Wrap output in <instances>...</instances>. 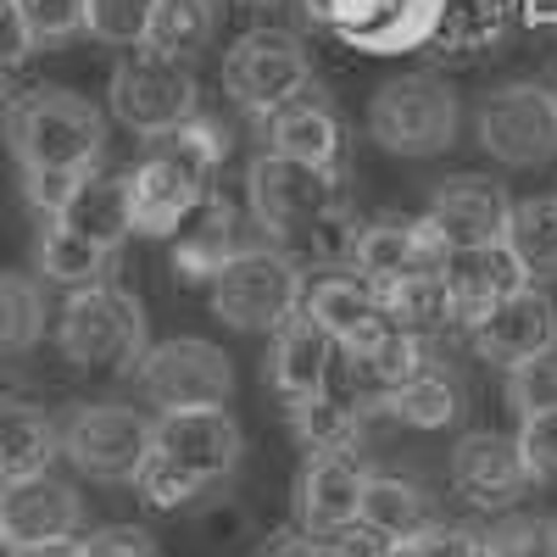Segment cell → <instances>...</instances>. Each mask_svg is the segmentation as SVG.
I'll return each instance as SVG.
<instances>
[{"label": "cell", "mask_w": 557, "mask_h": 557, "mask_svg": "<svg viewBox=\"0 0 557 557\" xmlns=\"http://www.w3.org/2000/svg\"><path fill=\"white\" fill-rule=\"evenodd\" d=\"M307 12L335 28L341 39H351L357 51H412L435 34L441 0H307Z\"/></svg>", "instance_id": "obj_13"}, {"label": "cell", "mask_w": 557, "mask_h": 557, "mask_svg": "<svg viewBox=\"0 0 557 557\" xmlns=\"http://www.w3.org/2000/svg\"><path fill=\"white\" fill-rule=\"evenodd\" d=\"M223 89L228 101L246 107L251 117H268L278 107H290L296 96L312 89V57L307 45L285 28H251L228 45L223 57Z\"/></svg>", "instance_id": "obj_8"}, {"label": "cell", "mask_w": 557, "mask_h": 557, "mask_svg": "<svg viewBox=\"0 0 557 557\" xmlns=\"http://www.w3.org/2000/svg\"><path fill=\"white\" fill-rule=\"evenodd\" d=\"M451 246L430 228V218H380V223H362L357 228V246H351V273L362 285H396V278H412V273H430V268H446Z\"/></svg>", "instance_id": "obj_16"}, {"label": "cell", "mask_w": 557, "mask_h": 557, "mask_svg": "<svg viewBox=\"0 0 557 557\" xmlns=\"http://www.w3.org/2000/svg\"><path fill=\"white\" fill-rule=\"evenodd\" d=\"M151 430L157 418L123 401H84L62 418V457L84 480L101 485H134L139 462L151 457Z\"/></svg>", "instance_id": "obj_7"}, {"label": "cell", "mask_w": 557, "mask_h": 557, "mask_svg": "<svg viewBox=\"0 0 557 557\" xmlns=\"http://www.w3.org/2000/svg\"><path fill=\"white\" fill-rule=\"evenodd\" d=\"M7 146L23 173H89L107 151V123L73 89H28L7 112Z\"/></svg>", "instance_id": "obj_2"}, {"label": "cell", "mask_w": 557, "mask_h": 557, "mask_svg": "<svg viewBox=\"0 0 557 557\" xmlns=\"http://www.w3.org/2000/svg\"><path fill=\"white\" fill-rule=\"evenodd\" d=\"M519 451L530 462L535 485H557V407L524 418V424H519Z\"/></svg>", "instance_id": "obj_39"}, {"label": "cell", "mask_w": 557, "mask_h": 557, "mask_svg": "<svg viewBox=\"0 0 557 557\" xmlns=\"http://www.w3.org/2000/svg\"><path fill=\"white\" fill-rule=\"evenodd\" d=\"M157 0H84V34L101 45H146Z\"/></svg>", "instance_id": "obj_35"}, {"label": "cell", "mask_w": 557, "mask_h": 557, "mask_svg": "<svg viewBox=\"0 0 557 557\" xmlns=\"http://www.w3.org/2000/svg\"><path fill=\"white\" fill-rule=\"evenodd\" d=\"M112 257H117V251L89 246L84 235H73V228L57 223V218H45L39 240H34V268H39V278H51V285H67V290L101 285L107 268H112Z\"/></svg>", "instance_id": "obj_28"}, {"label": "cell", "mask_w": 557, "mask_h": 557, "mask_svg": "<svg viewBox=\"0 0 557 557\" xmlns=\"http://www.w3.org/2000/svg\"><path fill=\"white\" fill-rule=\"evenodd\" d=\"M235 7H273V0H235Z\"/></svg>", "instance_id": "obj_48"}, {"label": "cell", "mask_w": 557, "mask_h": 557, "mask_svg": "<svg viewBox=\"0 0 557 557\" xmlns=\"http://www.w3.org/2000/svg\"><path fill=\"white\" fill-rule=\"evenodd\" d=\"M507 407H513L519 418L557 407V346H546V351L507 368Z\"/></svg>", "instance_id": "obj_36"}, {"label": "cell", "mask_w": 557, "mask_h": 557, "mask_svg": "<svg viewBox=\"0 0 557 557\" xmlns=\"http://www.w3.org/2000/svg\"><path fill=\"white\" fill-rule=\"evenodd\" d=\"M28 51H34V34L23 23V7H17V0H0V67L12 73Z\"/></svg>", "instance_id": "obj_42"}, {"label": "cell", "mask_w": 557, "mask_h": 557, "mask_svg": "<svg viewBox=\"0 0 557 557\" xmlns=\"http://www.w3.org/2000/svg\"><path fill=\"white\" fill-rule=\"evenodd\" d=\"M107 101H112V117L128 134L157 139V134H168V128L196 117V67L173 62V57H157V51L139 45L134 57L117 62Z\"/></svg>", "instance_id": "obj_9"}, {"label": "cell", "mask_w": 557, "mask_h": 557, "mask_svg": "<svg viewBox=\"0 0 557 557\" xmlns=\"http://www.w3.org/2000/svg\"><path fill=\"white\" fill-rule=\"evenodd\" d=\"M240 424L228 407H184V412H157L151 451L168 457L178 474H190L201 491L235 474L240 462Z\"/></svg>", "instance_id": "obj_12"}, {"label": "cell", "mask_w": 557, "mask_h": 557, "mask_svg": "<svg viewBox=\"0 0 557 557\" xmlns=\"http://www.w3.org/2000/svg\"><path fill=\"white\" fill-rule=\"evenodd\" d=\"M362 524H374L380 535H391V541L401 546V541H418V535H435V530H441V513H435V502L418 491L412 480L368 474V491H362Z\"/></svg>", "instance_id": "obj_27"}, {"label": "cell", "mask_w": 557, "mask_h": 557, "mask_svg": "<svg viewBox=\"0 0 557 557\" xmlns=\"http://www.w3.org/2000/svg\"><path fill=\"white\" fill-rule=\"evenodd\" d=\"M430 228L451 246H496L507 235V218H513V201H507V190L496 178H474V173H462V178H446L441 190L430 196Z\"/></svg>", "instance_id": "obj_20"}, {"label": "cell", "mask_w": 557, "mask_h": 557, "mask_svg": "<svg viewBox=\"0 0 557 557\" xmlns=\"http://www.w3.org/2000/svg\"><path fill=\"white\" fill-rule=\"evenodd\" d=\"M301 262L278 246H251L228 262L218 278H212V307L228 330H246V335H262V330H278L290 312H301Z\"/></svg>", "instance_id": "obj_6"}, {"label": "cell", "mask_w": 557, "mask_h": 557, "mask_svg": "<svg viewBox=\"0 0 557 557\" xmlns=\"http://www.w3.org/2000/svg\"><path fill=\"white\" fill-rule=\"evenodd\" d=\"M462 123V101L441 73H401L391 84H380V96L368 101V134L374 146L407 162H424L451 151Z\"/></svg>", "instance_id": "obj_5"}, {"label": "cell", "mask_w": 557, "mask_h": 557, "mask_svg": "<svg viewBox=\"0 0 557 557\" xmlns=\"http://www.w3.org/2000/svg\"><path fill=\"white\" fill-rule=\"evenodd\" d=\"M57 223H67L73 235H84L89 246L117 251L134 235V207H128V173H101L89 168L78 178V190L62 201Z\"/></svg>", "instance_id": "obj_25"}, {"label": "cell", "mask_w": 557, "mask_h": 557, "mask_svg": "<svg viewBox=\"0 0 557 557\" xmlns=\"http://www.w3.org/2000/svg\"><path fill=\"white\" fill-rule=\"evenodd\" d=\"M301 307L335 335V346H341L351 362H357V357H374V351L396 335V323H391L380 290L362 285L357 273H323V278H312L307 296H301Z\"/></svg>", "instance_id": "obj_15"}, {"label": "cell", "mask_w": 557, "mask_h": 557, "mask_svg": "<svg viewBox=\"0 0 557 557\" xmlns=\"http://www.w3.org/2000/svg\"><path fill=\"white\" fill-rule=\"evenodd\" d=\"M45 335V296L34 278L0 273V357H23Z\"/></svg>", "instance_id": "obj_34"}, {"label": "cell", "mask_w": 557, "mask_h": 557, "mask_svg": "<svg viewBox=\"0 0 557 557\" xmlns=\"http://www.w3.org/2000/svg\"><path fill=\"white\" fill-rule=\"evenodd\" d=\"M57 346L73 368L89 374H134L146 357V307L123 285H84L67 296L62 318H57Z\"/></svg>", "instance_id": "obj_3"}, {"label": "cell", "mask_w": 557, "mask_h": 557, "mask_svg": "<svg viewBox=\"0 0 557 557\" xmlns=\"http://www.w3.org/2000/svg\"><path fill=\"white\" fill-rule=\"evenodd\" d=\"M246 196H251V223L262 228L268 246H278V251H296L323 218L346 207L341 173L307 168V162L278 157V151H262V157L251 162Z\"/></svg>", "instance_id": "obj_4"}, {"label": "cell", "mask_w": 557, "mask_h": 557, "mask_svg": "<svg viewBox=\"0 0 557 557\" xmlns=\"http://www.w3.org/2000/svg\"><path fill=\"white\" fill-rule=\"evenodd\" d=\"M507 251H513L530 273V285H552L557 278V196H530L507 218Z\"/></svg>", "instance_id": "obj_29"}, {"label": "cell", "mask_w": 557, "mask_h": 557, "mask_svg": "<svg viewBox=\"0 0 557 557\" xmlns=\"http://www.w3.org/2000/svg\"><path fill=\"white\" fill-rule=\"evenodd\" d=\"M374 407H385L407 430H446L451 418L462 412V396H457V385L441 374V368H424V374H412L407 385L385 391Z\"/></svg>", "instance_id": "obj_32"}, {"label": "cell", "mask_w": 557, "mask_h": 557, "mask_svg": "<svg viewBox=\"0 0 557 557\" xmlns=\"http://www.w3.org/2000/svg\"><path fill=\"white\" fill-rule=\"evenodd\" d=\"M134 491L146 496L151 507H162V513H173V507H184V502H196V496H201V485H196L190 474H178L173 462H168V457H157V451H151L146 462H139Z\"/></svg>", "instance_id": "obj_37"}, {"label": "cell", "mask_w": 557, "mask_h": 557, "mask_svg": "<svg viewBox=\"0 0 557 557\" xmlns=\"http://www.w3.org/2000/svg\"><path fill=\"white\" fill-rule=\"evenodd\" d=\"M380 301H385L391 323L407 330V335H435L441 323H451V296H446V273L441 268L396 278V285L380 290Z\"/></svg>", "instance_id": "obj_33"}, {"label": "cell", "mask_w": 557, "mask_h": 557, "mask_svg": "<svg viewBox=\"0 0 557 557\" xmlns=\"http://www.w3.org/2000/svg\"><path fill=\"white\" fill-rule=\"evenodd\" d=\"M262 123H268V151L296 157V162L323 168V173H341L346 168V128H341V117H335L330 101L296 96L290 107L268 112Z\"/></svg>", "instance_id": "obj_24"}, {"label": "cell", "mask_w": 557, "mask_h": 557, "mask_svg": "<svg viewBox=\"0 0 557 557\" xmlns=\"http://www.w3.org/2000/svg\"><path fill=\"white\" fill-rule=\"evenodd\" d=\"M139 396L151 401V412H184V407H223L235 396V362L223 357V346L178 335L162 341L139 357L134 368Z\"/></svg>", "instance_id": "obj_10"}, {"label": "cell", "mask_w": 557, "mask_h": 557, "mask_svg": "<svg viewBox=\"0 0 557 557\" xmlns=\"http://www.w3.org/2000/svg\"><path fill=\"white\" fill-rule=\"evenodd\" d=\"M290 430L312 451H341V446H357V435H362V407H357V396H341L330 385L323 396L290 401Z\"/></svg>", "instance_id": "obj_31"}, {"label": "cell", "mask_w": 557, "mask_h": 557, "mask_svg": "<svg viewBox=\"0 0 557 557\" xmlns=\"http://www.w3.org/2000/svg\"><path fill=\"white\" fill-rule=\"evenodd\" d=\"M0 530L12 535V546H51V541H73L84 530V502L67 480H57L51 469L0 485Z\"/></svg>", "instance_id": "obj_18"}, {"label": "cell", "mask_w": 557, "mask_h": 557, "mask_svg": "<svg viewBox=\"0 0 557 557\" xmlns=\"http://www.w3.org/2000/svg\"><path fill=\"white\" fill-rule=\"evenodd\" d=\"M446 557H496V541L480 530H446Z\"/></svg>", "instance_id": "obj_43"}, {"label": "cell", "mask_w": 557, "mask_h": 557, "mask_svg": "<svg viewBox=\"0 0 557 557\" xmlns=\"http://www.w3.org/2000/svg\"><path fill=\"white\" fill-rule=\"evenodd\" d=\"M12 112V84H7V67H0V117Z\"/></svg>", "instance_id": "obj_45"}, {"label": "cell", "mask_w": 557, "mask_h": 557, "mask_svg": "<svg viewBox=\"0 0 557 557\" xmlns=\"http://www.w3.org/2000/svg\"><path fill=\"white\" fill-rule=\"evenodd\" d=\"M173 273L178 278H218L240 251H251L246 240V218L235 212V201H223L218 190L173 228Z\"/></svg>", "instance_id": "obj_23"}, {"label": "cell", "mask_w": 557, "mask_h": 557, "mask_svg": "<svg viewBox=\"0 0 557 557\" xmlns=\"http://www.w3.org/2000/svg\"><path fill=\"white\" fill-rule=\"evenodd\" d=\"M451 480L480 513H507L535 485L530 462L519 451V435H496V430H474L451 446Z\"/></svg>", "instance_id": "obj_14"}, {"label": "cell", "mask_w": 557, "mask_h": 557, "mask_svg": "<svg viewBox=\"0 0 557 557\" xmlns=\"http://www.w3.org/2000/svg\"><path fill=\"white\" fill-rule=\"evenodd\" d=\"M17 557H78V541H51V546H23Z\"/></svg>", "instance_id": "obj_44"}, {"label": "cell", "mask_w": 557, "mask_h": 557, "mask_svg": "<svg viewBox=\"0 0 557 557\" xmlns=\"http://www.w3.org/2000/svg\"><path fill=\"white\" fill-rule=\"evenodd\" d=\"M469 335H474L480 357H491L496 368H513V362L557 346V307H552V296L541 285H524L507 301H496Z\"/></svg>", "instance_id": "obj_22"}, {"label": "cell", "mask_w": 557, "mask_h": 557, "mask_svg": "<svg viewBox=\"0 0 557 557\" xmlns=\"http://www.w3.org/2000/svg\"><path fill=\"white\" fill-rule=\"evenodd\" d=\"M0 557H17V546H12V535L0 530Z\"/></svg>", "instance_id": "obj_47"}, {"label": "cell", "mask_w": 557, "mask_h": 557, "mask_svg": "<svg viewBox=\"0 0 557 557\" xmlns=\"http://www.w3.org/2000/svg\"><path fill=\"white\" fill-rule=\"evenodd\" d=\"M34 45H62L84 34V0H17Z\"/></svg>", "instance_id": "obj_38"}, {"label": "cell", "mask_w": 557, "mask_h": 557, "mask_svg": "<svg viewBox=\"0 0 557 557\" xmlns=\"http://www.w3.org/2000/svg\"><path fill=\"white\" fill-rule=\"evenodd\" d=\"M362 491H368V469H362L357 446L312 451L307 469H301V485H296L301 535H307V541H323V535L357 524V519H362Z\"/></svg>", "instance_id": "obj_17"}, {"label": "cell", "mask_w": 557, "mask_h": 557, "mask_svg": "<svg viewBox=\"0 0 557 557\" xmlns=\"http://www.w3.org/2000/svg\"><path fill=\"white\" fill-rule=\"evenodd\" d=\"M62 451V424H51L28 401H0V485L45 474Z\"/></svg>", "instance_id": "obj_26"}, {"label": "cell", "mask_w": 557, "mask_h": 557, "mask_svg": "<svg viewBox=\"0 0 557 557\" xmlns=\"http://www.w3.org/2000/svg\"><path fill=\"white\" fill-rule=\"evenodd\" d=\"M441 273H446V296H451V323H462V330H474L496 301H507L513 290L530 285L524 262L507 251V240H496V246H462V251L446 257Z\"/></svg>", "instance_id": "obj_21"}, {"label": "cell", "mask_w": 557, "mask_h": 557, "mask_svg": "<svg viewBox=\"0 0 557 557\" xmlns=\"http://www.w3.org/2000/svg\"><path fill=\"white\" fill-rule=\"evenodd\" d=\"M335 368H341V346L323 323L301 307L290 312L285 323L273 330V346H268V385L285 396V401H307V396H323L335 385Z\"/></svg>", "instance_id": "obj_19"}, {"label": "cell", "mask_w": 557, "mask_h": 557, "mask_svg": "<svg viewBox=\"0 0 557 557\" xmlns=\"http://www.w3.org/2000/svg\"><path fill=\"white\" fill-rule=\"evenodd\" d=\"M491 541H496V557H557V524H546V519L502 524Z\"/></svg>", "instance_id": "obj_41"}, {"label": "cell", "mask_w": 557, "mask_h": 557, "mask_svg": "<svg viewBox=\"0 0 557 557\" xmlns=\"http://www.w3.org/2000/svg\"><path fill=\"white\" fill-rule=\"evenodd\" d=\"M228 157V139L218 123L190 117L157 139H146V157L128 173V207H134V235H173L207 196L212 173Z\"/></svg>", "instance_id": "obj_1"}, {"label": "cell", "mask_w": 557, "mask_h": 557, "mask_svg": "<svg viewBox=\"0 0 557 557\" xmlns=\"http://www.w3.org/2000/svg\"><path fill=\"white\" fill-rule=\"evenodd\" d=\"M480 146L507 168H541L557 157V89L502 84L480 107Z\"/></svg>", "instance_id": "obj_11"}, {"label": "cell", "mask_w": 557, "mask_h": 557, "mask_svg": "<svg viewBox=\"0 0 557 557\" xmlns=\"http://www.w3.org/2000/svg\"><path fill=\"white\" fill-rule=\"evenodd\" d=\"M212 34H218V7H212V0H157L146 51L196 67V57L212 45Z\"/></svg>", "instance_id": "obj_30"}, {"label": "cell", "mask_w": 557, "mask_h": 557, "mask_svg": "<svg viewBox=\"0 0 557 557\" xmlns=\"http://www.w3.org/2000/svg\"><path fill=\"white\" fill-rule=\"evenodd\" d=\"M78 557H162V546L139 524H107V530L78 541Z\"/></svg>", "instance_id": "obj_40"}, {"label": "cell", "mask_w": 557, "mask_h": 557, "mask_svg": "<svg viewBox=\"0 0 557 557\" xmlns=\"http://www.w3.org/2000/svg\"><path fill=\"white\" fill-rule=\"evenodd\" d=\"M273 557H307V535H301V541H290L285 552H273Z\"/></svg>", "instance_id": "obj_46"}]
</instances>
